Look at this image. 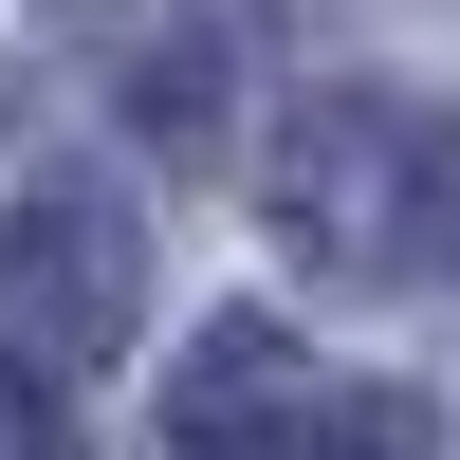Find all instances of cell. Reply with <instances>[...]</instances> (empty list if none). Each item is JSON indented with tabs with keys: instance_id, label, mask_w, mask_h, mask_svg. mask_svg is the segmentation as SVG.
I'll return each mask as SVG.
<instances>
[{
	"instance_id": "6da1fadb",
	"label": "cell",
	"mask_w": 460,
	"mask_h": 460,
	"mask_svg": "<svg viewBox=\"0 0 460 460\" xmlns=\"http://www.w3.org/2000/svg\"><path fill=\"white\" fill-rule=\"evenodd\" d=\"M258 203H277V240L314 258L332 295H405V277L460 258V111L387 93V74H332V93L277 111Z\"/></svg>"
},
{
	"instance_id": "7a4b0ae2",
	"label": "cell",
	"mask_w": 460,
	"mask_h": 460,
	"mask_svg": "<svg viewBox=\"0 0 460 460\" xmlns=\"http://www.w3.org/2000/svg\"><path fill=\"white\" fill-rule=\"evenodd\" d=\"M129 314H147V240H129V203H93V184H19L0 203V387H93L111 350H129Z\"/></svg>"
},
{
	"instance_id": "3957f363",
	"label": "cell",
	"mask_w": 460,
	"mask_h": 460,
	"mask_svg": "<svg viewBox=\"0 0 460 460\" xmlns=\"http://www.w3.org/2000/svg\"><path fill=\"white\" fill-rule=\"evenodd\" d=\"M0 460H93V442H74L56 387H0Z\"/></svg>"
}]
</instances>
